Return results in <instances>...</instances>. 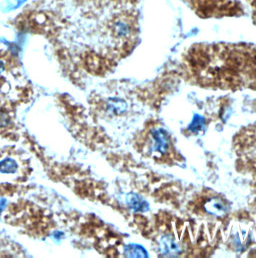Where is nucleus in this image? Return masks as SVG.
<instances>
[{
    "mask_svg": "<svg viewBox=\"0 0 256 258\" xmlns=\"http://www.w3.org/2000/svg\"><path fill=\"white\" fill-rule=\"evenodd\" d=\"M161 249L164 254L176 257L180 253V248L171 235H166L161 240Z\"/></svg>",
    "mask_w": 256,
    "mask_h": 258,
    "instance_id": "obj_3",
    "label": "nucleus"
},
{
    "mask_svg": "<svg viewBox=\"0 0 256 258\" xmlns=\"http://www.w3.org/2000/svg\"><path fill=\"white\" fill-rule=\"evenodd\" d=\"M152 137V150L154 152L158 153H165L168 149L169 142L168 137L166 135V132L161 128L154 129L151 133Z\"/></svg>",
    "mask_w": 256,
    "mask_h": 258,
    "instance_id": "obj_2",
    "label": "nucleus"
},
{
    "mask_svg": "<svg viewBox=\"0 0 256 258\" xmlns=\"http://www.w3.org/2000/svg\"><path fill=\"white\" fill-rule=\"evenodd\" d=\"M127 204L128 207L130 209H132L133 211H146L149 208L148 203L143 200L140 196H138L137 194H134V193H131L127 196Z\"/></svg>",
    "mask_w": 256,
    "mask_h": 258,
    "instance_id": "obj_4",
    "label": "nucleus"
},
{
    "mask_svg": "<svg viewBox=\"0 0 256 258\" xmlns=\"http://www.w3.org/2000/svg\"><path fill=\"white\" fill-rule=\"evenodd\" d=\"M206 210L211 214L221 215L226 211V207L221 201L212 200L206 204Z\"/></svg>",
    "mask_w": 256,
    "mask_h": 258,
    "instance_id": "obj_6",
    "label": "nucleus"
},
{
    "mask_svg": "<svg viewBox=\"0 0 256 258\" xmlns=\"http://www.w3.org/2000/svg\"><path fill=\"white\" fill-rule=\"evenodd\" d=\"M124 255L126 257H148L147 251L140 245L129 244L124 248Z\"/></svg>",
    "mask_w": 256,
    "mask_h": 258,
    "instance_id": "obj_5",
    "label": "nucleus"
},
{
    "mask_svg": "<svg viewBox=\"0 0 256 258\" xmlns=\"http://www.w3.org/2000/svg\"><path fill=\"white\" fill-rule=\"evenodd\" d=\"M204 126V118L200 115H195L193 117V120L190 123L188 129L192 132H198L201 129H203Z\"/></svg>",
    "mask_w": 256,
    "mask_h": 258,
    "instance_id": "obj_7",
    "label": "nucleus"
},
{
    "mask_svg": "<svg viewBox=\"0 0 256 258\" xmlns=\"http://www.w3.org/2000/svg\"><path fill=\"white\" fill-rule=\"evenodd\" d=\"M202 17H221L237 14L241 9L231 0H182Z\"/></svg>",
    "mask_w": 256,
    "mask_h": 258,
    "instance_id": "obj_1",
    "label": "nucleus"
}]
</instances>
